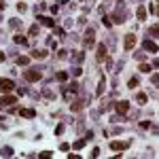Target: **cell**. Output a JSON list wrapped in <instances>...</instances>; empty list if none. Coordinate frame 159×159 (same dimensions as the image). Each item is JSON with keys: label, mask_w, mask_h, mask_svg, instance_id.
<instances>
[{"label": "cell", "mask_w": 159, "mask_h": 159, "mask_svg": "<svg viewBox=\"0 0 159 159\" xmlns=\"http://www.w3.org/2000/svg\"><path fill=\"white\" fill-rule=\"evenodd\" d=\"M102 59H106V47L104 45L98 47V61H102Z\"/></svg>", "instance_id": "8fae6325"}, {"label": "cell", "mask_w": 159, "mask_h": 159, "mask_svg": "<svg viewBox=\"0 0 159 159\" xmlns=\"http://www.w3.org/2000/svg\"><path fill=\"white\" fill-rule=\"evenodd\" d=\"M0 61H4V53L2 51H0Z\"/></svg>", "instance_id": "f546056e"}, {"label": "cell", "mask_w": 159, "mask_h": 159, "mask_svg": "<svg viewBox=\"0 0 159 159\" xmlns=\"http://www.w3.org/2000/svg\"><path fill=\"white\" fill-rule=\"evenodd\" d=\"M15 89V81L13 78H0V93H8Z\"/></svg>", "instance_id": "6da1fadb"}, {"label": "cell", "mask_w": 159, "mask_h": 159, "mask_svg": "<svg viewBox=\"0 0 159 159\" xmlns=\"http://www.w3.org/2000/svg\"><path fill=\"white\" fill-rule=\"evenodd\" d=\"M40 157H42V159H47V157H51V153H49V151H42V153H40Z\"/></svg>", "instance_id": "83f0119b"}, {"label": "cell", "mask_w": 159, "mask_h": 159, "mask_svg": "<svg viewBox=\"0 0 159 159\" xmlns=\"http://www.w3.org/2000/svg\"><path fill=\"white\" fill-rule=\"evenodd\" d=\"M55 134L59 136V134H64V125H57V129H55Z\"/></svg>", "instance_id": "484cf974"}, {"label": "cell", "mask_w": 159, "mask_h": 159, "mask_svg": "<svg viewBox=\"0 0 159 159\" xmlns=\"http://www.w3.org/2000/svg\"><path fill=\"white\" fill-rule=\"evenodd\" d=\"M85 106H87V102H83V100H74V104L70 106V110H72V112H78L81 108H85Z\"/></svg>", "instance_id": "ba28073f"}, {"label": "cell", "mask_w": 159, "mask_h": 159, "mask_svg": "<svg viewBox=\"0 0 159 159\" xmlns=\"http://www.w3.org/2000/svg\"><path fill=\"white\" fill-rule=\"evenodd\" d=\"M136 47V34H125V40H123V49L131 51Z\"/></svg>", "instance_id": "3957f363"}, {"label": "cell", "mask_w": 159, "mask_h": 159, "mask_svg": "<svg viewBox=\"0 0 159 159\" xmlns=\"http://www.w3.org/2000/svg\"><path fill=\"white\" fill-rule=\"evenodd\" d=\"M144 49H146L148 53H157V45H155V42H151V40L144 42Z\"/></svg>", "instance_id": "30bf717a"}, {"label": "cell", "mask_w": 159, "mask_h": 159, "mask_svg": "<svg viewBox=\"0 0 159 159\" xmlns=\"http://www.w3.org/2000/svg\"><path fill=\"white\" fill-rule=\"evenodd\" d=\"M129 146V142H110V148L112 151H125Z\"/></svg>", "instance_id": "9c48e42d"}, {"label": "cell", "mask_w": 159, "mask_h": 159, "mask_svg": "<svg viewBox=\"0 0 159 159\" xmlns=\"http://www.w3.org/2000/svg\"><path fill=\"white\" fill-rule=\"evenodd\" d=\"M140 72H151V70H153V66H148V64H140Z\"/></svg>", "instance_id": "d6986e66"}, {"label": "cell", "mask_w": 159, "mask_h": 159, "mask_svg": "<svg viewBox=\"0 0 159 159\" xmlns=\"http://www.w3.org/2000/svg\"><path fill=\"white\" fill-rule=\"evenodd\" d=\"M25 81H28V83H36V81H40V78H42V74L38 72V70H25Z\"/></svg>", "instance_id": "7a4b0ae2"}, {"label": "cell", "mask_w": 159, "mask_h": 159, "mask_svg": "<svg viewBox=\"0 0 159 159\" xmlns=\"http://www.w3.org/2000/svg\"><path fill=\"white\" fill-rule=\"evenodd\" d=\"M17 102L15 95H4V98H0V106H13Z\"/></svg>", "instance_id": "8992f818"}, {"label": "cell", "mask_w": 159, "mask_h": 159, "mask_svg": "<svg viewBox=\"0 0 159 159\" xmlns=\"http://www.w3.org/2000/svg\"><path fill=\"white\" fill-rule=\"evenodd\" d=\"M136 102L138 104H146V93H138L136 95Z\"/></svg>", "instance_id": "ac0fdd59"}, {"label": "cell", "mask_w": 159, "mask_h": 159, "mask_svg": "<svg viewBox=\"0 0 159 159\" xmlns=\"http://www.w3.org/2000/svg\"><path fill=\"white\" fill-rule=\"evenodd\" d=\"M136 13H138V19H140V21H142V19H146V11H144L142 6H138V11H136Z\"/></svg>", "instance_id": "2e32d148"}, {"label": "cell", "mask_w": 159, "mask_h": 159, "mask_svg": "<svg viewBox=\"0 0 159 159\" xmlns=\"http://www.w3.org/2000/svg\"><path fill=\"white\" fill-rule=\"evenodd\" d=\"M148 8H151V13H153V15L157 13V6H155V2H151V6H148Z\"/></svg>", "instance_id": "4316f807"}, {"label": "cell", "mask_w": 159, "mask_h": 159, "mask_svg": "<svg viewBox=\"0 0 159 159\" xmlns=\"http://www.w3.org/2000/svg\"><path fill=\"white\" fill-rule=\"evenodd\" d=\"M19 114H21V117H28V119H32L36 112H34V110H28V108H21V110H19Z\"/></svg>", "instance_id": "5bb4252c"}, {"label": "cell", "mask_w": 159, "mask_h": 159, "mask_svg": "<svg viewBox=\"0 0 159 159\" xmlns=\"http://www.w3.org/2000/svg\"><path fill=\"white\" fill-rule=\"evenodd\" d=\"M32 57H38V59H45V57H47V51H42V49H38V51H32Z\"/></svg>", "instance_id": "7c38bea8"}, {"label": "cell", "mask_w": 159, "mask_h": 159, "mask_svg": "<svg viewBox=\"0 0 159 159\" xmlns=\"http://www.w3.org/2000/svg\"><path fill=\"white\" fill-rule=\"evenodd\" d=\"M15 42H17V45H25V42H28V40H25L23 36H17V34H15V38H13Z\"/></svg>", "instance_id": "ffe728a7"}, {"label": "cell", "mask_w": 159, "mask_h": 159, "mask_svg": "<svg viewBox=\"0 0 159 159\" xmlns=\"http://www.w3.org/2000/svg\"><path fill=\"white\" fill-rule=\"evenodd\" d=\"M17 64H19V66H28V64H30V57H25V55L17 57Z\"/></svg>", "instance_id": "9a60e30c"}, {"label": "cell", "mask_w": 159, "mask_h": 159, "mask_svg": "<svg viewBox=\"0 0 159 159\" xmlns=\"http://www.w3.org/2000/svg\"><path fill=\"white\" fill-rule=\"evenodd\" d=\"M2 8H4V0H0V11H2Z\"/></svg>", "instance_id": "f1b7e54d"}, {"label": "cell", "mask_w": 159, "mask_h": 159, "mask_svg": "<svg viewBox=\"0 0 159 159\" xmlns=\"http://www.w3.org/2000/svg\"><path fill=\"white\" fill-rule=\"evenodd\" d=\"M76 89H78V83L72 81V83H70V91H76Z\"/></svg>", "instance_id": "d4e9b609"}, {"label": "cell", "mask_w": 159, "mask_h": 159, "mask_svg": "<svg viewBox=\"0 0 159 159\" xmlns=\"http://www.w3.org/2000/svg\"><path fill=\"white\" fill-rule=\"evenodd\" d=\"M57 81H68V72H57Z\"/></svg>", "instance_id": "44dd1931"}, {"label": "cell", "mask_w": 159, "mask_h": 159, "mask_svg": "<svg viewBox=\"0 0 159 159\" xmlns=\"http://www.w3.org/2000/svg\"><path fill=\"white\" fill-rule=\"evenodd\" d=\"M83 146H85V138H81V140L74 142V148H83Z\"/></svg>", "instance_id": "7402d4cb"}, {"label": "cell", "mask_w": 159, "mask_h": 159, "mask_svg": "<svg viewBox=\"0 0 159 159\" xmlns=\"http://www.w3.org/2000/svg\"><path fill=\"white\" fill-rule=\"evenodd\" d=\"M104 87H106V78L102 76V78H100V85H98V95H102V91H104Z\"/></svg>", "instance_id": "e0dca14e"}, {"label": "cell", "mask_w": 159, "mask_h": 159, "mask_svg": "<svg viewBox=\"0 0 159 159\" xmlns=\"http://www.w3.org/2000/svg\"><path fill=\"white\" fill-rule=\"evenodd\" d=\"M25 8H28V6H25L23 2H19V4H17V11H19V13H25Z\"/></svg>", "instance_id": "cb8c5ba5"}, {"label": "cell", "mask_w": 159, "mask_h": 159, "mask_svg": "<svg viewBox=\"0 0 159 159\" xmlns=\"http://www.w3.org/2000/svg\"><path fill=\"white\" fill-rule=\"evenodd\" d=\"M36 34H38V25H32L30 28V36H36Z\"/></svg>", "instance_id": "603a6c76"}, {"label": "cell", "mask_w": 159, "mask_h": 159, "mask_svg": "<svg viewBox=\"0 0 159 159\" xmlns=\"http://www.w3.org/2000/svg\"><path fill=\"white\" fill-rule=\"evenodd\" d=\"M93 42H95V32L89 28V30L85 32V49H91V47H93Z\"/></svg>", "instance_id": "277c9868"}, {"label": "cell", "mask_w": 159, "mask_h": 159, "mask_svg": "<svg viewBox=\"0 0 159 159\" xmlns=\"http://www.w3.org/2000/svg\"><path fill=\"white\" fill-rule=\"evenodd\" d=\"M138 85H140V81H138V76H131V78H129V83H127V87H129V89H136Z\"/></svg>", "instance_id": "4fadbf2b"}, {"label": "cell", "mask_w": 159, "mask_h": 159, "mask_svg": "<svg viewBox=\"0 0 159 159\" xmlns=\"http://www.w3.org/2000/svg\"><path fill=\"white\" fill-rule=\"evenodd\" d=\"M114 108H117V112H121V114H125V112L129 110V102H125V100H121V102H117V104H114Z\"/></svg>", "instance_id": "5b68a950"}, {"label": "cell", "mask_w": 159, "mask_h": 159, "mask_svg": "<svg viewBox=\"0 0 159 159\" xmlns=\"http://www.w3.org/2000/svg\"><path fill=\"white\" fill-rule=\"evenodd\" d=\"M38 21H40L42 25H47V28H53V25H55L53 17H45V15H38Z\"/></svg>", "instance_id": "52a82bcc"}]
</instances>
